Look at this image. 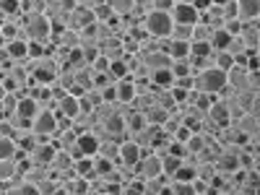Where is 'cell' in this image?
Here are the masks:
<instances>
[{"mask_svg":"<svg viewBox=\"0 0 260 195\" xmlns=\"http://www.w3.org/2000/svg\"><path fill=\"white\" fill-rule=\"evenodd\" d=\"M226 89H229L226 73L219 71V68H208V71L195 76V91H201V94H208L213 99H221V94Z\"/></svg>","mask_w":260,"mask_h":195,"instance_id":"6da1fadb","label":"cell"},{"mask_svg":"<svg viewBox=\"0 0 260 195\" xmlns=\"http://www.w3.org/2000/svg\"><path fill=\"white\" fill-rule=\"evenodd\" d=\"M172 26H175V21H172L169 11H154V13H148V16L141 21L143 34H146L148 39H159V42L169 39Z\"/></svg>","mask_w":260,"mask_h":195,"instance_id":"7a4b0ae2","label":"cell"},{"mask_svg":"<svg viewBox=\"0 0 260 195\" xmlns=\"http://www.w3.org/2000/svg\"><path fill=\"white\" fill-rule=\"evenodd\" d=\"M169 16L177 26H198L201 24V13L195 8V3H187V0H177L172 3L169 8Z\"/></svg>","mask_w":260,"mask_h":195,"instance_id":"3957f363","label":"cell"},{"mask_svg":"<svg viewBox=\"0 0 260 195\" xmlns=\"http://www.w3.org/2000/svg\"><path fill=\"white\" fill-rule=\"evenodd\" d=\"M31 133L42 141H52L57 133V115L52 110H39V115L31 120Z\"/></svg>","mask_w":260,"mask_h":195,"instance_id":"277c9868","label":"cell"},{"mask_svg":"<svg viewBox=\"0 0 260 195\" xmlns=\"http://www.w3.org/2000/svg\"><path fill=\"white\" fill-rule=\"evenodd\" d=\"M133 172H136V177H138V180H143V182L164 177L161 159H159V156H154V154H146V156L138 161V167H133Z\"/></svg>","mask_w":260,"mask_h":195,"instance_id":"5b68a950","label":"cell"},{"mask_svg":"<svg viewBox=\"0 0 260 195\" xmlns=\"http://www.w3.org/2000/svg\"><path fill=\"white\" fill-rule=\"evenodd\" d=\"M226 81H229V91H234V94L252 91L250 89V68H247V65H234V68L226 73Z\"/></svg>","mask_w":260,"mask_h":195,"instance_id":"8992f818","label":"cell"},{"mask_svg":"<svg viewBox=\"0 0 260 195\" xmlns=\"http://www.w3.org/2000/svg\"><path fill=\"white\" fill-rule=\"evenodd\" d=\"M57 151H60V148H57L52 141H47V143H39V146H34V148L29 151V154H26V159H29L31 164H37V167H50Z\"/></svg>","mask_w":260,"mask_h":195,"instance_id":"52a82bcc","label":"cell"},{"mask_svg":"<svg viewBox=\"0 0 260 195\" xmlns=\"http://www.w3.org/2000/svg\"><path fill=\"white\" fill-rule=\"evenodd\" d=\"M96 24V18H94V13L89 11V8H86L83 3H78L76 6V11L71 13V18H68V29L71 31H86V29H89V26H94Z\"/></svg>","mask_w":260,"mask_h":195,"instance_id":"ba28073f","label":"cell"},{"mask_svg":"<svg viewBox=\"0 0 260 195\" xmlns=\"http://www.w3.org/2000/svg\"><path fill=\"white\" fill-rule=\"evenodd\" d=\"M146 156V151L143 148H138L130 138H125L122 143H120V164L122 167H138V161Z\"/></svg>","mask_w":260,"mask_h":195,"instance_id":"9c48e42d","label":"cell"},{"mask_svg":"<svg viewBox=\"0 0 260 195\" xmlns=\"http://www.w3.org/2000/svg\"><path fill=\"white\" fill-rule=\"evenodd\" d=\"M141 55V62H143V68L148 73H154V71H164V68H172V57L167 52H138Z\"/></svg>","mask_w":260,"mask_h":195,"instance_id":"30bf717a","label":"cell"},{"mask_svg":"<svg viewBox=\"0 0 260 195\" xmlns=\"http://www.w3.org/2000/svg\"><path fill=\"white\" fill-rule=\"evenodd\" d=\"M216 127H219V133H221V130L224 127H229L232 125V115H229V107L221 102V99H216L213 104H211V110H208V115H206Z\"/></svg>","mask_w":260,"mask_h":195,"instance_id":"8fae6325","label":"cell"},{"mask_svg":"<svg viewBox=\"0 0 260 195\" xmlns=\"http://www.w3.org/2000/svg\"><path fill=\"white\" fill-rule=\"evenodd\" d=\"M99 52H102V57H107L110 62H117V60H125V57H127L125 42H122L120 37H115V39H110V42H104V45H99Z\"/></svg>","mask_w":260,"mask_h":195,"instance_id":"7c38bea8","label":"cell"},{"mask_svg":"<svg viewBox=\"0 0 260 195\" xmlns=\"http://www.w3.org/2000/svg\"><path fill=\"white\" fill-rule=\"evenodd\" d=\"M55 115H60V117H68L71 122L81 115V102H78V96H73V94H68L65 99H60L57 102V110H55Z\"/></svg>","mask_w":260,"mask_h":195,"instance_id":"4fadbf2b","label":"cell"},{"mask_svg":"<svg viewBox=\"0 0 260 195\" xmlns=\"http://www.w3.org/2000/svg\"><path fill=\"white\" fill-rule=\"evenodd\" d=\"M237 8H240V21L242 24H255V21H260V3L257 0H240Z\"/></svg>","mask_w":260,"mask_h":195,"instance_id":"5bb4252c","label":"cell"},{"mask_svg":"<svg viewBox=\"0 0 260 195\" xmlns=\"http://www.w3.org/2000/svg\"><path fill=\"white\" fill-rule=\"evenodd\" d=\"M6 52H8V57L13 62H26L29 60V42L13 39V42H8V45H6Z\"/></svg>","mask_w":260,"mask_h":195,"instance_id":"9a60e30c","label":"cell"},{"mask_svg":"<svg viewBox=\"0 0 260 195\" xmlns=\"http://www.w3.org/2000/svg\"><path fill=\"white\" fill-rule=\"evenodd\" d=\"M164 52L172 57V62L187 60V57H190V45H187V42H172V39H164Z\"/></svg>","mask_w":260,"mask_h":195,"instance_id":"2e32d148","label":"cell"},{"mask_svg":"<svg viewBox=\"0 0 260 195\" xmlns=\"http://www.w3.org/2000/svg\"><path fill=\"white\" fill-rule=\"evenodd\" d=\"M232 125H234L237 130H240V133H242L245 138H250V141H252V138H255V133H257V127H260V120H255L250 112H245L240 120H234Z\"/></svg>","mask_w":260,"mask_h":195,"instance_id":"e0dca14e","label":"cell"},{"mask_svg":"<svg viewBox=\"0 0 260 195\" xmlns=\"http://www.w3.org/2000/svg\"><path fill=\"white\" fill-rule=\"evenodd\" d=\"M52 143L60 148V151H71L76 143H78V133L73 127H65V130H57L55 133V138H52Z\"/></svg>","mask_w":260,"mask_h":195,"instance_id":"ac0fdd59","label":"cell"},{"mask_svg":"<svg viewBox=\"0 0 260 195\" xmlns=\"http://www.w3.org/2000/svg\"><path fill=\"white\" fill-rule=\"evenodd\" d=\"M78 102H81V112H86V115H91L96 107H102L104 104V99H102V91L99 89H91V91H86L83 96H78Z\"/></svg>","mask_w":260,"mask_h":195,"instance_id":"d6986e66","label":"cell"},{"mask_svg":"<svg viewBox=\"0 0 260 195\" xmlns=\"http://www.w3.org/2000/svg\"><path fill=\"white\" fill-rule=\"evenodd\" d=\"M133 99H136V83H133V78L117 81V102L130 107V104H133Z\"/></svg>","mask_w":260,"mask_h":195,"instance_id":"ffe728a7","label":"cell"},{"mask_svg":"<svg viewBox=\"0 0 260 195\" xmlns=\"http://www.w3.org/2000/svg\"><path fill=\"white\" fill-rule=\"evenodd\" d=\"M232 34L226 31V29H216L213 34H211V42H208V45H211V50L213 52H226V47L232 45Z\"/></svg>","mask_w":260,"mask_h":195,"instance_id":"44dd1931","label":"cell"},{"mask_svg":"<svg viewBox=\"0 0 260 195\" xmlns=\"http://www.w3.org/2000/svg\"><path fill=\"white\" fill-rule=\"evenodd\" d=\"M18 117H24V120H34L39 115V104L31 99V96H21L18 99V110H16Z\"/></svg>","mask_w":260,"mask_h":195,"instance_id":"7402d4cb","label":"cell"},{"mask_svg":"<svg viewBox=\"0 0 260 195\" xmlns=\"http://www.w3.org/2000/svg\"><path fill=\"white\" fill-rule=\"evenodd\" d=\"M78 148H81L83 156L94 159V156L99 154V141H96L91 133H83V136H78Z\"/></svg>","mask_w":260,"mask_h":195,"instance_id":"603a6c76","label":"cell"},{"mask_svg":"<svg viewBox=\"0 0 260 195\" xmlns=\"http://www.w3.org/2000/svg\"><path fill=\"white\" fill-rule=\"evenodd\" d=\"M68 195H91V182L89 180H81V177H71L62 182Z\"/></svg>","mask_w":260,"mask_h":195,"instance_id":"cb8c5ba5","label":"cell"},{"mask_svg":"<svg viewBox=\"0 0 260 195\" xmlns=\"http://www.w3.org/2000/svg\"><path fill=\"white\" fill-rule=\"evenodd\" d=\"M76 177H81V180H89V182H94L96 180V169H94V159H81V161H76Z\"/></svg>","mask_w":260,"mask_h":195,"instance_id":"d4e9b609","label":"cell"},{"mask_svg":"<svg viewBox=\"0 0 260 195\" xmlns=\"http://www.w3.org/2000/svg\"><path fill=\"white\" fill-rule=\"evenodd\" d=\"M96 156L120 164V143H117V141H104V143H99V154H96Z\"/></svg>","mask_w":260,"mask_h":195,"instance_id":"484cf974","label":"cell"},{"mask_svg":"<svg viewBox=\"0 0 260 195\" xmlns=\"http://www.w3.org/2000/svg\"><path fill=\"white\" fill-rule=\"evenodd\" d=\"M16 177H21L18 175V161L16 159H6V161H0V182H13Z\"/></svg>","mask_w":260,"mask_h":195,"instance_id":"4316f807","label":"cell"},{"mask_svg":"<svg viewBox=\"0 0 260 195\" xmlns=\"http://www.w3.org/2000/svg\"><path fill=\"white\" fill-rule=\"evenodd\" d=\"M148 122H146V115H141V112H136V110H130L127 115H125V127H127V136L130 133H138V130H143Z\"/></svg>","mask_w":260,"mask_h":195,"instance_id":"83f0119b","label":"cell"},{"mask_svg":"<svg viewBox=\"0 0 260 195\" xmlns=\"http://www.w3.org/2000/svg\"><path fill=\"white\" fill-rule=\"evenodd\" d=\"M169 115H172V112L161 110L159 104H154V107H151V110L146 112V122H148V125H156V127H164L167 120H169Z\"/></svg>","mask_w":260,"mask_h":195,"instance_id":"f1b7e54d","label":"cell"},{"mask_svg":"<svg viewBox=\"0 0 260 195\" xmlns=\"http://www.w3.org/2000/svg\"><path fill=\"white\" fill-rule=\"evenodd\" d=\"M110 6H112L115 18H133L136 16V3H130V0H115Z\"/></svg>","mask_w":260,"mask_h":195,"instance_id":"f546056e","label":"cell"},{"mask_svg":"<svg viewBox=\"0 0 260 195\" xmlns=\"http://www.w3.org/2000/svg\"><path fill=\"white\" fill-rule=\"evenodd\" d=\"M24 180L31 182V185H42L45 180H50V167H37V164H31V169L24 175Z\"/></svg>","mask_w":260,"mask_h":195,"instance_id":"4dcf8cb0","label":"cell"},{"mask_svg":"<svg viewBox=\"0 0 260 195\" xmlns=\"http://www.w3.org/2000/svg\"><path fill=\"white\" fill-rule=\"evenodd\" d=\"M172 180H175V182H195V180H198V167H195L192 161H185Z\"/></svg>","mask_w":260,"mask_h":195,"instance_id":"1f68e13d","label":"cell"},{"mask_svg":"<svg viewBox=\"0 0 260 195\" xmlns=\"http://www.w3.org/2000/svg\"><path fill=\"white\" fill-rule=\"evenodd\" d=\"M18 154V143L13 138H6V136H0V161H6V159H16Z\"/></svg>","mask_w":260,"mask_h":195,"instance_id":"d6a6232c","label":"cell"},{"mask_svg":"<svg viewBox=\"0 0 260 195\" xmlns=\"http://www.w3.org/2000/svg\"><path fill=\"white\" fill-rule=\"evenodd\" d=\"M182 164H185L182 159L172 156V154H169V156H164V159H161V169H164V177H167V180H172V177H175L177 172H180V167H182Z\"/></svg>","mask_w":260,"mask_h":195,"instance_id":"836d02e7","label":"cell"},{"mask_svg":"<svg viewBox=\"0 0 260 195\" xmlns=\"http://www.w3.org/2000/svg\"><path fill=\"white\" fill-rule=\"evenodd\" d=\"M16 110H18V96L16 94H6L3 99H0V112H3V117L8 120V117H13L16 115Z\"/></svg>","mask_w":260,"mask_h":195,"instance_id":"e575fe53","label":"cell"},{"mask_svg":"<svg viewBox=\"0 0 260 195\" xmlns=\"http://www.w3.org/2000/svg\"><path fill=\"white\" fill-rule=\"evenodd\" d=\"M213 68L229 73V71L234 68V57H232L229 52H213Z\"/></svg>","mask_w":260,"mask_h":195,"instance_id":"d590c367","label":"cell"},{"mask_svg":"<svg viewBox=\"0 0 260 195\" xmlns=\"http://www.w3.org/2000/svg\"><path fill=\"white\" fill-rule=\"evenodd\" d=\"M190 57H203V60H208V57H213V50H211L208 42H190Z\"/></svg>","mask_w":260,"mask_h":195,"instance_id":"8d00e7d4","label":"cell"},{"mask_svg":"<svg viewBox=\"0 0 260 195\" xmlns=\"http://www.w3.org/2000/svg\"><path fill=\"white\" fill-rule=\"evenodd\" d=\"M216 177H219V175H216V164H211V161L198 164V180H203V182L213 185V180H216Z\"/></svg>","mask_w":260,"mask_h":195,"instance_id":"74e56055","label":"cell"},{"mask_svg":"<svg viewBox=\"0 0 260 195\" xmlns=\"http://www.w3.org/2000/svg\"><path fill=\"white\" fill-rule=\"evenodd\" d=\"M169 39L172 42H187V45H190V42H192V26H172V34H169Z\"/></svg>","mask_w":260,"mask_h":195,"instance_id":"f35d334b","label":"cell"},{"mask_svg":"<svg viewBox=\"0 0 260 195\" xmlns=\"http://www.w3.org/2000/svg\"><path fill=\"white\" fill-rule=\"evenodd\" d=\"M169 195H195L192 182H175L169 180Z\"/></svg>","mask_w":260,"mask_h":195,"instance_id":"ab89813d","label":"cell"},{"mask_svg":"<svg viewBox=\"0 0 260 195\" xmlns=\"http://www.w3.org/2000/svg\"><path fill=\"white\" fill-rule=\"evenodd\" d=\"M120 195H146V187H143V180H130L122 185V192Z\"/></svg>","mask_w":260,"mask_h":195,"instance_id":"60d3db41","label":"cell"},{"mask_svg":"<svg viewBox=\"0 0 260 195\" xmlns=\"http://www.w3.org/2000/svg\"><path fill=\"white\" fill-rule=\"evenodd\" d=\"M172 76H175V81H177V78L192 76V73H190V60H177V62H172Z\"/></svg>","mask_w":260,"mask_h":195,"instance_id":"b9f144b4","label":"cell"},{"mask_svg":"<svg viewBox=\"0 0 260 195\" xmlns=\"http://www.w3.org/2000/svg\"><path fill=\"white\" fill-rule=\"evenodd\" d=\"M211 34H213V29L206 24L192 26V42H211Z\"/></svg>","mask_w":260,"mask_h":195,"instance_id":"7bdbcfd3","label":"cell"},{"mask_svg":"<svg viewBox=\"0 0 260 195\" xmlns=\"http://www.w3.org/2000/svg\"><path fill=\"white\" fill-rule=\"evenodd\" d=\"M226 52H229L234 60H240V57L247 55V50H245V45H242V39H240V37H234V39H232V45L226 47Z\"/></svg>","mask_w":260,"mask_h":195,"instance_id":"ee69618b","label":"cell"},{"mask_svg":"<svg viewBox=\"0 0 260 195\" xmlns=\"http://www.w3.org/2000/svg\"><path fill=\"white\" fill-rule=\"evenodd\" d=\"M221 16H224V24H226V21L240 18V8H237L234 0H229V3H221Z\"/></svg>","mask_w":260,"mask_h":195,"instance_id":"f6af8a7d","label":"cell"},{"mask_svg":"<svg viewBox=\"0 0 260 195\" xmlns=\"http://www.w3.org/2000/svg\"><path fill=\"white\" fill-rule=\"evenodd\" d=\"M190 127H185V125H180L177 130H175V133H172V141H175V143H187L190 141Z\"/></svg>","mask_w":260,"mask_h":195,"instance_id":"bcb514c9","label":"cell"},{"mask_svg":"<svg viewBox=\"0 0 260 195\" xmlns=\"http://www.w3.org/2000/svg\"><path fill=\"white\" fill-rule=\"evenodd\" d=\"M242 26H245V24H242L240 18H234V21H226V24H224V29H226V31H229L232 37H240V34H242Z\"/></svg>","mask_w":260,"mask_h":195,"instance_id":"7dc6e473","label":"cell"},{"mask_svg":"<svg viewBox=\"0 0 260 195\" xmlns=\"http://www.w3.org/2000/svg\"><path fill=\"white\" fill-rule=\"evenodd\" d=\"M175 86H177V89H182V91H192V89H195V78H192V76H187V78H177Z\"/></svg>","mask_w":260,"mask_h":195,"instance_id":"c3c4849f","label":"cell"}]
</instances>
